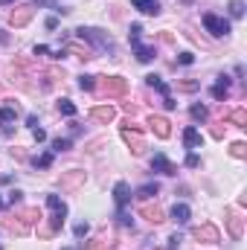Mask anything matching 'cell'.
<instances>
[{"label":"cell","mask_w":247,"mask_h":250,"mask_svg":"<svg viewBox=\"0 0 247 250\" xmlns=\"http://www.w3.org/2000/svg\"><path fill=\"white\" fill-rule=\"evenodd\" d=\"M148 128H151V131H154L160 140H166V137L172 134V128H169V120H166V117H157V114H151V117H148Z\"/></svg>","instance_id":"obj_16"},{"label":"cell","mask_w":247,"mask_h":250,"mask_svg":"<svg viewBox=\"0 0 247 250\" xmlns=\"http://www.w3.org/2000/svg\"><path fill=\"white\" fill-rule=\"evenodd\" d=\"M192 239L201 242V245H218L221 233H218L215 224H201V227H192Z\"/></svg>","instance_id":"obj_5"},{"label":"cell","mask_w":247,"mask_h":250,"mask_svg":"<svg viewBox=\"0 0 247 250\" xmlns=\"http://www.w3.org/2000/svg\"><path fill=\"white\" fill-rule=\"evenodd\" d=\"M131 6L143 15H160V0H131Z\"/></svg>","instance_id":"obj_19"},{"label":"cell","mask_w":247,"mask_h":250,"mask_svg":"<svg viewBox=\"0 0 247 250\" xmlns=\"http://www.w3.org/2000/svg\"><path fill=\"white\" fill-rule=\"evenodd\" d=\"M230 123L239 125V128H247V111L245 108H236V111L230 114Z\"/></svg>","instance_id":"obj_28"},{"label":"cell","mask_w":247,"mask_h":250,"mask_svg":"<svg viewBox=\"0 0 247 250\" xmlns=\"http://www.w3.org/2000/svg\"><path fill=\"white\" fill-rule=\"evenodd\" d=\"M160 192V184H143V187L137 189V198L140 201H148V198H154Z\"/></svg>","instance_id":"obj_24"},{"label":"cell","mask_w":247,"mask_h":250,"mask_svg":"<svg viewBox=\"0 0 247 250\" xmlns=\"http://www.w3.org/2000/svg\"><path fill=\"white\" fill-rule=\"evenodd\" d=\"M123 140H125V146L131 148V154H143L145 151V140L140 137V131H131V128H123Z\"/></svg>","instance_id":"obj_8"},{"label":"cell","mask_w":247,"mask_h":250,"mask_svg":"<svg viewBox=\"0 0 247 250\" xmlns=\"http://www.w3.org/2000/svg\"><path fill=\"white\" fill-rule=\"evenodd\" d=\"M189 218H192V209H189V204H175V207H172V221L186 224Z\"/></svg>","instance_id":"obj_22"},{"label":"cell","mask_w":247,"mask_h":250,"mask_svg":"<svg viewBox=\"0 0 247 250\" xmlns=\"http://www.w3.org/2000/svg\"><path fill=\"white\" fill-rule=\"evenodd\" d=\"M32 53H35V56H47V53H50V47H44V44H35V47H32Z\"/></svg>","instance_id":"obj_42"},{"label":"cell","mask_w":247,"mask_h":250,"mask_svg":"<svg viewBox=\"0 0 247 250\" xmlns=\"http://www.w3.org/2000/svg\"><path fill=\"white\" fill-rule=\"evenodd\" d=\"M117 221H120L123 227H134V218H131V215H128L125 209H120V212H117Z\"/></svg>","instance_id":"obj_36"},{"label":"cell","mask_w":247,"mask_h":250,"mask_svg":"<svg viewBox=\"0 0 247 250\" xmlns=\"http://www.w3.org/2000/svg\"><path fill=\"white\" fill-rule=\"evenodd\" d=\"M0 3H3V6H9V3H15V0H0Z\"/></svg>","instance_id":"obj_47"},{"label":"cell","mask_w":247,"mask_h":250,"mask_svg":"<svg viewBox=\"0 0 247 250\" xmlns=\"http://www.w3.org/2000/svg\"><path fill=\"white\" fill-rule=\"evenodd\" d=\"M140 212H143V218H145L148 224H160V221H166V215H163V209H160L157 204H154V207H143Z\"/></svg>","instance_id":"obj_21"},{"label":"cell","mask_w":247,"mask_h":250,"mask_svg":"<svg viewBox=\"0 0 247 250\" xmlns=\"http://www.w3.org/2000/svg\"><path fill=\"white\" fill-rule=\"evenodd\" d=\"M59 114H62V117H76V114H79V108H76L70 99H59Z\"/></svg>","instance_id":"obj_27"},{"label":"cell","mask_w":247,"mask_h":250,"mask_svg":"<svg viewBox=\"0 0 247 250\" xmlns=\"http://www.w3.org/2000/svg\"><path fill=\"white\" fill-rule=\"evenodd\" d=\"M3 227H6V230H12V233H18V236H26V233H29L18 218H6V221H3Z\"/></svg>","instance_id":"obj_26"},{"label":"cell","mask_w":247,"mask_h":250,"mask_svg":"<svg viewBox=\"0 0 247 250\" xmlns=\"http://www.w3.org/2000/svg\"><path fill=\"white\" fill-rule=\"evenodd\" d=\"M15 120H18V105L15 102H6L0 108V128H3V134H12L9 125H15Z\"/></svg>","instance_id":"obj_9"},{"label":"cell","mask_w":247,"mask_h":250,"mask_svg":"<svg viewBox=\"0 0 247 250\" xmlns=\"http://www.w3.org/2000/svg\"><path fill=\"white\" fill-rule=\"evenodd\" d=\"M163 105H166V111H175V105H178V102H175V99L169 96V99H163Z\"/></svg>","instance_id":"obj_44"},{"label":"cell","mask_w":247,"mask_h":250,"mask_svg":"<svg viewBox=\"0 0 247 250\" xmlns=\"http://www.w3.org/2000/svg\"><path fill=\"white\" fill-rule=\"evenodd\" d=\"M0 44H3V47H6V44H9V35H6V32H3V29H0Z\"/></svg>","instance_id":"obj_45"},{"label":"cell","mask_w":247,"mask_h":250,"mask_svg":"<svg viewBox=\"0 0 247 250\" xmlns=\"http://www.w3.org/2000/svg\"><path fill=\"white\" fill-rule=\"evenodd\" d=\"M198 87H201L198 79H181V82H178V90H184V93H195Z\"/></svg>","instance_id":"obj_29"},{"label":"cell","mask_w":247,"mask_h":250,"mask_svg":"<svg viewBox=\"0 0 247 250\" xmlns=\"http://www.w3.org/2000/svg\"><path fill=\"white\" fill-rule=\"evenodd\" d=\"M212 137H215V140H221V137H224V123L212 125Z\"/></svg>","instance_id":"obj_41"},{"label":"cell","mask_w":247,"mask_h":250,"mask_svg":"<svg viewBox=\"0 0 247 250\" xmlns=\"http://www.w3.org/2000/svg\"><path fill=\"white\" fill-rule=\"evenodd\" d=\"M189 117H192L195 123H206V120H209V111H206V105H201V102H195V105L189 108Z\"/></svg>","instance_id":"obj_23"},{"label":"cell","mask_w":247,"mask_h":250,"mask_svg":"<svg viewBox=\"0 0 247 250\" xmlns=\"http://www.w3.org/2000/svg\"><path fill=\"white\" fill-rule=\"evenodd\" d=\"M3 209H6V198H0V212H3Z\"/></svg>","instance_id":"obj_46"},{"label":"cell","mask_w":247,"mask_h":250,"mask_svg":"<svg viewBox=\"0 0 247 250\" xmlns=\"http://www.w3.org/2000/svg\"><path fill=\"white\" fill-rule=\"evenodd\" d=\"M35 15V3H26V6H18L15 12H9V23L18 29V26H26Z\"/></svg>","instance_id":"obj_7"},{"label":"cell","mask_w":247,"mask_h":250,"mask_svg":"<svg viewBox=\"0 0 247 250\" xmlns=\"http://www.w3.org/2000/svg\"><path fill=\"white\" fill-rule=\"evenodd\" d=\"M204 29L212 35V38H224V35H230V21L227 18H221V15H215V12H204Z\"/></svg>","instance_id":"obj_4"},{"label":"cell","mask_w":247,"mask_h":250,"mask_svg":"<svg viewBox=\"0 0 247 250\" xmlns=\"http://www.w3.org/2000/svg\"><path fill=\"white\" fill-rule=\"evenodd\" d=\"M102 93L105 96H125L128 93V82L123 76H108V79H102Z\"/></svg>","instance_id":"obj_6"},{"label":"cell","mask_w":247,"mask_h":250,"mask_svg":"<svg viewBox=\"0 0 247 250\" xmlns=\"http://www.w3.org/2000/svg\"><path fill=\"white\" fill-rule=\"evenodd\" d=\"M181 242H184V239H181V233L169 236V248H166V250H181Z\"/></svg>","instance_id":"obj_38"},{"label":"cell","mask_w":247,"mask_h":250,"mask_svg":"<svg viewBox=\"0 0 247 250\" xmlns=\"http://www.w3.org/2000/svg\"><path fill=\"white\" fill-rule=\"evenodd\" d=\"M114 201H117V209H125V207L131 204V187H128L125 181H120V184L114 187Z\"/></svg>","instance_id":"obj_17"},{"label":"cell","mask_w":247,"mask_h":250,"mask_svg":"<svg viewBox=\"0 0 247 250\" xmlns=\"http://www.w3.org/2000/svg\"><path fill=\"white\" fill-rule=\"evenodd\" d=\"M21 201H23V192L21 189H12L9 198H6V207H21Z\"/></svg>","instance_id":"obj_34"},{"label":"cell","mask_w":247,"mask_h":250,"mask_svg":"<svg viewBox=\"0 0 247 250\" xmlns=\"http://www.w3.org/2000/svg\"><path fill=\"white\" fill-rule=\"evenodd\" d=\"M15 218L29 230L35 221H41V212H38V207H23V209H18V212H15Z\"/></svg>","instance_id":"obj_15"},{"label":"cell","mask_w":247,"mask_h":250,"mask_svg":"<svg viewBox=\"0 0 247 250\" xmlns=\"http://www.w3.org/2000/svg\"><path fill=\"white\" fill-rule=\"evenodd\" d=\"M184 146L189 148V151H195V148H201V146H204V134H201L198 128H192V125H189V128L184 131Z\"/></svg>","instance_id":"obj_18"},{"label":"cell","mask_w":247,"mask_h":250,"mask_svg":"<svg viewBox=\"0 0 247 250\" xmlns=\"http://www.w3.org/2000/svg\"><path fill=\"white\" fill-rule=\"evenodd\" d=\"M67 250H70V248H67Z\"/></svg>","instance_id":"obj_48"},{"label":"cell","mask_w":247,"mask_h":250,"mask_svg":"<svg viewBox=\"0 0 247 250\" xmlns=\"http://www.w3.org/2000/svg\"><path fill=\"white\" fill-rule=\"evenodd\" d=\"M73 233H76V239H84V236L90 233V227H87V221H82V224H76V227H73Z\"/></svg>","instance_id":"obj_35"},{"label":"cell","mask_w":247,"mask_h":250,"mask_svg":"<svg viewBox=\"0 0 247 250\" xmlns=\"http://www.w3.org/2000/svg\"><path fill=\"white\" fill-rule=\"evenodd\" d=\"M227 230H230L233 239H242L245 236V218L236 209H227Z\"/></svg>","instance_id":"obj_13"},{"label":"cell","mask_w":247,"mask_h":250,"mask_svg":"<svg viewBox=\"0 0 247 250\" xmlns=\"http://www.w3.org/2000/svg\"><path fill=\"white\" fill-rule=\"evenodd\" d=\"M145 84H148V87H154V90H160V93H163V99H169V96H172V87H169L160 76H154V73H148V76H145Z\"/></svg>","instance_id":"obj_20"},{"label":"cell","mask_w":247,"mask_h":250,"mask_svg":"<svg viewBox=\"0 0 247 250\" xmlns=\"http://www.w3.org/2000/svg\"><path fill=\"white\" fill-rule=\"evenodd\" d=\"M230 84H233V79H230V76H218V79H215V84H212V90H209V93H212V99H215V102H224V99L230 96Z\"/></svg>","instance_id":"obj_12"},{"label":"cell","mask_w":247,"mask_h":250,"mask_svg":"<svg viewBox=\"0 0 247 250\" xmlns=\"http://www.w3.org/2000/svg\"><path fill=\"white\" fill-rule=\"evenodd\" d=\"M178 64L189 67V64H195V56H192V53H181V56H178Z\"/></svg>","instance_id":"obj_39"},{"label":"cell","mask_w":247,"mask_h":250,"mask_svg":"<svg viewBox=\"0 0 247 250\" xmlns=\"http://www.w3.org/2000/svg\"><path fill=\"white\" fill-rule=\"evenodd\" d=\"M230 154H233L236 160H245V157H247V143H242V140H239V143H233V146H230Z\"/></svg>","instance_id":"obj_31"},{"label":"cell","mask_w":247,"mask_h":250,"mask_svg":"<svg viewBox=\"0 0 247 250\" xmlns=\"http://www.w3.org/2000/svg\"><path fill=\"white\" fill-rule=\"evenodd\" d=\"M227 9H230V18H236V21L245 18V0H230Z\"/></svg>","instance_id":"obj_30"},{"label":"cell","mask_w":247,"mask_h":250,"mask_svg":"<svg viewBox=\"0 0 247 250\" xmlns=\"http://www.w3.org/2000/svg\"><path fill=\"white\" fill-rule=\"evenodd\" d=\"M151 169H154V172H160V175H166V178L178 175V166H175L166 154H154V157H151Z\"/></svg>","instance_id":"obj_10"},{"label":"cell","mask_w":247,"mask_h":250,"mask_svg":"<svg viewBox=\"0 0 247 250\" xmlns=\"http://www.w3.org/2000/svg\"><path fill=\"white\" fill-rule=\"evenodd\" d=\"M140 35H143V26L140 23H131V29H128V41H131V50H134V56H137V62L148 64L157 53H154V47H145L143 41H140Z\"/></svg>","instance_id":"obj_3"},{"label":"cell","mask_w":247,"mask_h":250,"mask_svg":"<svg viewBox=\"0 0 247 250\" xmlns=\"http://www.w3.org/2000/svg\"><path fill=\"white\" fill-rule=\"evenodd\" d=\"M70 146H73L70 137H56V140H53V151H67Z\"/></svg>","instance_id":"obj_33"},{"label":"cell","mask_w":247,"mask_h":250,"mask_svg":"<svg viewBox=\"0 0 247 250\" xmlns=\"http://www.w3.org/2000/svg\"><path fill=\"white\" fill-rule=\"evenodd\" d=\"M32 137H35V143H44V140H47L44 128H32Z\"/></svg>","instance_id":"obj_40"},{"label":"cell","mask_w":247,"mask_h":250,"mask_svg":"<svg viewBox=\"0 0 247 250\" xmlns=\"http://www.w3.org/2000/svg\"><path fill=\"white\" fill-rule=\"evenodd\" d=\"M79 87H82V90H93V87H96V76L82 73V76H79Z\"/></svg>","instance_id":"obj_32"},{"label":"cell","mask_w":247,"mask_h":250,"mask_svg":"<svg viewBox=\"0 0 247 250\" xmlns=\"http://www.w3.org/2000/svg\"><path fill=\"white\" fill-rule=\"evenodd\" d=\"M47 207L53 209V215H50V224L38 230L41 239H53V236H59L62 227H64V221H67V204H64L59 195H47Z\"/></svg>","instance_id":"obj_1"},{"label":"cell","mask_w":247,"mask_h":250,"mask_svg":"<svg viewBox=\"0 0 247 250\" xmlns=\"http://www.w3.org/2000/svg\"><path fill=\"white\" fill-rule=\"evenodd\" d=\"M53 160H56V151H44L41 157H35L32 163H35V169H50L53 166Z\"/></svg>","instance_id":"obj_25"},{"label":"cell","mask_w":247,"mask_h":250,"mask_svg":"<svg viewBox=\"0 0 247 250\" xmlns=\"http://www.w3.org/2000/svg\"><path fill=\"white\" fill-rule=\"evenodd\" d=\"M82 184H84V172H79V169L64 172L62 178H59V187H62V189H79Z\"/></svg>","instance_id":"obj_14"},{"label":"cell","mask_w":247,"mask_h":250,"mask_svg":"<svg viewBox=\"0 0 247 250\" xmlns=\"http://www.w3.org/2000/svg\"><path fill=\"white\" fill-rule=\"evenodd\" d=\"M76 38L87 41L93 50H102V53H114V38H111L108 32L96 29V26H79V29H76Z\"/></svg>","instance_id":"obj_2"},{"label":"cell","mask_w":247,"mask_h":250,"mask_svg":"<svg viewBox=\"0 0 247 250\" xmlns=\"http://www.w3.org/2000/svg\"><path fill=\"white\" fill-rule=\"evenodd\" d=\"M90 120H93V123H102V125L114 123V120H117V108H111V105H96V108H90Z\"/></svg>","instance_id":"obj_11"},{"label":"cell","mask_w":247,"mask_h":250,"mask_svg":"<svg viewBox=\"0 0 247 250\" xmlns=\"http://www.w3.org/2000/svg\"><path fill=\"white\" fill-rule=\"evenodd\" d=\"M186 166H189V169H198V166H201V157H198L195 151H189V154H186Z\"/></svg>","instance_id":"obj_37"},{"label":"cell","mask_w":247,"mask_h":250,"mask_svg":"<svg viewBox=\"0 0 247 250\" xmlns=\"http://www.w3.org/2000/svg\"><path fill=\"white\" fill-rule=\"evenodd\" d=\"M26 125H29V128H38V117H35V114H29V117H26Z\"/></svg>","instance_id":"obj_43"}]
</instances>
